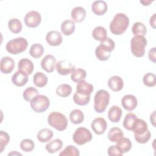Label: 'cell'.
I'll return each instance as SVG.
<instances>
[{
	"label": "cell",
	"mask_w": 156,
	"mask_h": 156,
	"mask_svg": "<svg viewBox=\"0 0 156 156\" xmlns=\"http://www.w3.org/2000/svg\"><path fill=\"white\" fill-rule=\"evenodd\" d=\"M107 30L102 26H97L94 28L92 32V36L95 40L102 41L105 39L107 37Z\"/></svg>",
	"instance_id": "32"
},
{
	"label": "cell",
	"mask_w": 156,
	"mask_h": 156,
	"mask_svg": "<svg viewBox=\"0 0 156 156\" xmlns=\"http://www.w3.org/2000/svg\"><path fill=\"white\" fill-rule=\"evenodd\" d=\"M110 96L108 92L105 90H98L94 98V109L99 113L104 112L108 106Z\"/></svg>",
	"instance_id": "4"
},
{
	"label": "cell",
	"mask_w": 156,
	"mask_h": 156,
	"mask_svg": "<svg viewBox=\"0 0 156 156\" xmlns=\"http://www.w3.org/2000/svg\"><path fill=\"white\" fill-rule=\"evenodd\" d=\"M73 101L79 105H86L90 101V95L85 96L76 92L73 96Z\"/></svg>",
	"instance_id": "39"
},
{
	"label": "cell",
	"mask_w": 156,
	"mask_h": 156,
	"mask_svg": "<svg viewBox=\"0 0 156 156\" xmlns=\"http://www.w3.org/2000/svg\"><path fill=\"white\" fill-rule=\"evenodd\" d=\"M20 147L26 152H31L35 148V143L30 139H23L20 143Z\"/></svg>",
	"instance_id": "41"
},
{
	"label": "cell",
	"mask_w": 156,
	"mask_h": 156,
	"mask_svg": "<svg viewBox=\"0 0 156 156\" xmlns=\"http://www.w3.org/2000/svg\"><path fill=\"white\" fill-rule=\"evenodd\" d=\"M155 15L156 14L154 13L153 15L150 18V20H149L150 26L154 29L155 28Z\"/></svg>",
	"instance_id": "48"
},
{
	"label": "cell",
	"mask_w": 156,
	"mask_h": 156,
	"mask_svg": "<svg viewBox=\"0 0 156 156\" xmlns=\"http://www.w3.org/2000/svg\"><path fill=\"white\" fill-rule=\"evenodd\" d=\"M30 105L35 112L43 113L49 107L50 101L47 96L38 94L30 101Z\"/></svg>",
	"instance_id": "6"
},
{
	"label": "cell",
	"mask_w": 156,
	"mask_h": 156,
	"mask_svg": "<svg viewBox=\"0 0 156 156\" xmlns=\"http://www.w3.org/2000/svg\"><path fill=\"white\" fill-rule=\"evenodd\" d=\"M151 136V132L147 130L145 133L141 135H134L135 140L140 144H145L148 142Z\"/></svg>",
	"instance_id": "43"
},
{
	"label": "cell",
	"mask_w": 156,
	"mask_h": 156,
	"mask_svg": "<svg viewBox=\"0 0 156 156\" xmlns=\"http://www.w3.org/2000/svg\"><path fill=\"white\" fill-rule=\"evenodd\" d=\"M116 145L123 153L129 152L132 146V144L130 139L124 136L116 142Z\"/></svg>",
	"instance_id": "31"
},
{
	"label": "cell",
	"mask_w": 156,
	"mask_h": 156,
	"mask_svg": "<svg viewBox=\"0 0 156 156\" xmlns=\"http://www.w3.org/2000/svg\"><path fill=\"white\" fill-rule=\"evenodd\" d=\"M15 68V62L13 59L9 56H4L1 58L0 70L2 73L9 74Z\"/></svg>",
	"instance_id": "11"
},
{
	"label": "cell",
	"mask_w": 156,
	"mask_h": 156,
	"mask_svg": "<svg viewBox=\"0 0 156 156\" xmlns=\"http://www.w3.org/2000/svg\"><path fill=\"white\" fill-rule=\"evenodd\" d=\"M94 88L93 85L83 80L77 83L76 92L82 95L89 96L91 94Z\"/></svg>",
	"instance_id": "17"
},
{
	"label": "cell",
	"mask_w": 156,
	"mask_h": 156,
	"mask_svg": "<svg viewBox=\"0 0 156 156\" xmlns=\"http://www.w3.org/2000/svg\"><path fill=\"white\" fill-rule=\"evenodd\" d=\"M48 124L58 131H63L67 128L68 119L66 116L58 112H52L48 116Z\"/></svg>",
	"instance_id": "2"
},
{
	"label": "cell",
	"mask_w": 156,
	"mask_h": 156,
	"mask_svg": "<svg viewBox=\"0 0 156 156\" xmlns=\"http://www.w3.org/2000/svg\"><path fill=\"white\" fill-rule=\"evenodd\" d=\"M156 48L154 47L149 49L148 52V57L149 59L154 63H155L156 58H155V52H156Z\"/></svg>",
	"instance_id": "47"
},
{
	"label": "cell",
	"mask_w": 156,
	"mask_h": 156,
	"mask_svg": "<svg viewBox=\"0 0 156 156\" xmlns=\"http://www.w3.org/2000/svg\"><path fill=\"white\" fill-rule=\"evenodd\" d=\"M143 83L148 87H153L155 85V76L152 73L145 74L143 78Z\"/></svg>",
	"instance_id": "42"
},
{
	"label": "cell",
	"mask_w": 156,
	"mask_h": 156,
	"mask_svg": "<svg viewBox=\"0 0 156 156\" xmlns=\"http://www.w3.org/2000/svg\"><path fill=\"white\" fill-rule=\"evenodd\" d=\"M121 105L122 107L127 111L133 110L138 105L136 98L132 94H126L121 99Z\"/></svg>",
	"instance_id": "14"
},
{
	"label": "cell",
	"mask_w": 156,
	"mask_h": 156,
	"mask_svg": "<svg viewBox=\"0 0 156 156\" xmlns=\"http://www.w3.org/2000/svg\"><path fill=\"white\" fill-rule=\"evenodd\" d=\"M53 136V132L48 128L41 129L37 135V140L41 143H46L51 140Z\"/></svg>",
	"instance_id": "26"
},
{
	"label": "cell",
	"mask_w": 156,
	"mask_h": 156,
	"mask_svg": "<svg viewBox=\"0 0 156 156\" xmlns=\"http://www.w3.org/2000/svg\"><path fill=\"white\" fill-rule=\"evenodd\" d=\"M62 147L63 141L59 138H56L50 141L45 146L46 151L50 154H53L60 151L62 148Z\"/></svg>",
	"instance_id": "27"
},
{
	"label": "cell",
	"mask_w": 156,
	"mask_h": 156,
	"mask_svg": "<svg viewBox=\"0 0 156 156\" xmlns=\"http://www.w3.org/2000/svg\"><path fill=\"white\" fill-rule=\"evenodd\" d=\"M55 69L57 73L62 76L71 74L75 70V65L66 60H60L56 63Z\"/></svg>",
	"instance_id": "9"
},
{
	"label": "cell",
	"mask_w": 156,
	"mask_h": 156,
	"mask_svg": "<svg viewBox=\"0 0 156 156\" xmlns=\"http://www.w3.org/2000/svg\"><path fill=\"white\" fill-rule=\"evenodd\" d=\"M71 16L74 23H81L86 17V10L82 7H75L71 12Z\"/></svg>",
	"instance_id": "20"
},
{
	"label": "cell",
	"mask_w": 156,
	"mask_h": 156,
	"mask_svg": "<svg viewBox=\"0 0 156 156\" xmlns=\"http://www.w3.org/2000/svg\"><path fill=\"white\" fill-rule=\"evenodd\" d=\"M129 25V17L125 13H118L115 15L110 23V30L115 35H120L127 30Z\"/></svg>",
	"instance_id": "1"
},
{
	"label": "cell",
	"mask_w": 156,
	"mask_h": 156,
	"mask_svg": "<svg viewBox=\"0 0 156 156\" xmlns=\"http://www.w3.org/2000/svg\"><path fill=\"white\" fill-rule=\"evenodd\" d=\"M28 46L27 40L23 37H17L9 40L6 45V51L13 55L20 54L26 50Z\"/></svg>",
	"instance_id": "5"
},
{
	"label": "cell",
	"mask_w": 156,
	"mask_h": 156,
	"mask_svg": "<svg viewBox=\"0 0 156 156\" xmlns=\"http://www.w3.org/2000/svg\"><path fill=\"white\" fill-rule=\"evenodd\" d=\"M107 124L105 119L101 117H98L93 120L91 127L93 132L97 135L103 134L107 129Z\"/></svg>",
	"instance_id": "10"
},
{
	"label": "cell",
	"mask_w": 156,
	"mask_h": 156,
	"mask_svg": "<svg viewBox=\"0 0 156 156\" xmlns=\"http://www.w3.org/2000/svg\"><path fill=\"white\" fill-rule=\"evenodd\" d=\"M55 57L51 54L46 55L41 61V68L47 73H52L55 69Z\"/></svg>",
	"instance_id": "12"
},
{
	"label": "cell",
	"mask_w": 156,
	"mask_h": 156,
	"mask_svg": "<svg viewBox=\"0 0 156 156\" xmlns=\"http://www.w3.org/2000/svg\"><path fill=\"white\" fill-rule=\"evenodd\" d=\"M147 44V41L144 36H134L130 40V50L132 54L138 58L143 57Z\"/></svg>",
	"instance_id": "3"
},
{
	"label": "cell",
	"mask_w": 156,
	"mask_h": 156,
	"mask_svg": "<svg viewBox=\"0 0 156 156\" xmlns=\"http://www.w3.org/2000/svg\"><path fill=\"white\" fill-rule=\"evenodd\" d=\"M44 48L40 43L33 44L29 49V54L30 56L34 58H38L41 57L44 54Z\"/></svg>",
	"instance_id": "30"
},
{
	"label": "cell",
	"mask_w": 156,
	"mask_h": 156,
	"mask_svg": "<svg viewBox=\"0 0 156 156\" xmlns=\"http://www.w3.org/2000/svg\"><path fill=\"white\" fill-rule=\"evenodd\" d=\"M112 51L107 46L100 44L96 48L95 55L98 60L101 61H106L110 58Z\"/></svg>",
	"instance_id": "16"
},
{
	"label": "cell",
	"mask_w": 156,
	"mask_h": 156,
	"mask_svg": "<svg viewBox=\"0 0 156 156\" xmlns=\"http://www.w3.org/2000/svg\"><path fill=\"white\" fill-rule=\"evenodd\" d=\"M18 71L27 74H31L34 69L33 62L27 58H23L20 60L18 63Z\"/></svg>",
	"instance_id": "15"
},
{
	"label": "cell",
	"mask_w": 156,
	"mask_h": 156,
	"mask_svg": "<svg viewBox=\"0 0 156 156\" xmlns=\"http://www.w3.org/2000/svg\"><path fill=\"white\" fill-rule=\"evenodd\" d=\"M124 136V133L122 130L117 127L111 128L108 133L107 137L108 140L113 143H116L121 138Z\"/></svg>",
	"instance_id": "25"
},
{
	"label": "cell",
	"mask_w": 156,
	"mask_h": 156,
	"mask_svg": "<svg viewBox=\"0 0 156 156\" xmlns=\"http://www.w3.org/2000/svg\"><path fill=\"white\" fill-rule=\"evenodd\" d=\"M93 136L90 131L83 127H78L73 135L74 142L78 145H83L90 142L92 140Z\"/></svg>",
	"instance_id": "7"
},
{
	"label": "cell",
	"mask_w": 156,
	"mask_h": 156,
	"mask_svg": "<svg viewBox=\"0 0 156 156\" xmlns=\"http://www.w3.org/2000/svg\"><path fill=\"white\" fill-rule=\"evenodd\" d=\"M10 141V136L9 135L3 130L0 131V146H1V151L0 152H2L4 148L7 146V144L9 143Z\"/></svg>",
	"instance_id": "44"
},
{
	"label": "cell",
	"mask_w": 156,
	"mask_h": 156,
	"mask_svg": "<svg viewBox=\"0 0 156 156\" xmlns=\"http://www.w3.org/2000/svg\"><path fill=\"white\" fill-rule=\"evenodd\" d=\"M140 3H141L144 6L149 5L150 4H151L152 2V1H140Z\"/></svg>",
	"instance_id": "50"
},
{
	"label": "cell",
	"mask_w": 156,
	"mask_h": 156,
	"mask_svg": "<svg viewBox=\"0 0 156 156\" xmlns=\"http://www.w3.org/2000/svg\"><path fill=\"white\" fill-rule=\"evenodd\" d=\"M69 120L74 124H81L84 120V114L79 109H74L69 113Z\"/></svg>",
	"instance_id": "29"
},
{
	"label": "cell",
	"mask_w": 156,
	"mask_h": 156,
	"mask_svg": "<svg viewBox=\"0 0 156 156\" xmlns=\"http://www.w3.org/2000/svg\"><path fill=\"white\" fill-rule=\"evenodd\" d=\"M108 9V5L104 1H95L91 5V10L96 15L101 16L104 15Z\"/></svg>",
	"instance_id": "18"
},
{
	"label": "cell",
	"mask_w": 156,
	"mask_h": 156,
	"mask_svg": "<svg viewBox=\"0 0 156 156\" xmlns=\"http://www.w3.org/2000/svg\"><path fill=\"white\" fill-rule=\"evenodd\" d=\"M155 111H154L153 113L150 116V121H151V124L154 127L155 126Z\"/></svg>",
	"instance_id": "49"
},
{
	"label": "cell",
	"mask_w": 156,
	"mask_h": 156,
	"mask_svg": "<svg viewBox=\"0 0 156 156\" xmlns=\"http://www.w3.org/2000/svg\"><path fill=\"white\" fill-rule=\"evenodd\" d=\"M100 44L107 46V48L110 49L112 51H113L115 49V41L112 39H111L110 38H108V37H107L104 40L101 41L100 42Z\"/></svg>",
	"instance_id": "46"
},
{
	"label": "cell",
	"mask_w": 156,
	"mask_h": 156,
	"mask_svg": "<svg viewBox=\"0 0 156 156\" xmlns=\"http://www.w3.org/2000/svg\"><path fill=\"white\" fill-rule=\"evenodd\" d=\"M37 95H38V90L33 87H27L24 90L23 93V99L27 102H30V101Z\"/></svg>",
	"instance_id": "38"
},
{
	"label": "cell",
	"mask_w": 156,
	"mask_h": 156,
	"mask_svg": "<svg viewBox=\"0 0 156 156\" xmlns=\"http://www.w3.org/2000/svg\"><path fill=\"white\" fill-rule=\"evenodd\" d=\"M28 81V75L20 71H16L12 77V83L17 87H23L25 85Z\"/></svg>",
	"instance_id": "21"
},
{
	"label": "cell",
	"mask_w": 156,
	"mask_h": 156,
	"mask_svg": "<svg viewBox=\"0 0 156 156\" xmlns=\"http://www.w3.org/2000/svg\"><path fill=\"white\" fill-rule=\"evenodd\" d=\"M72 92V87L70 85L63 83L58 85L56 89V94L62 98L69 96Z\"/></svg>",
	"instance_id": "35"
},
{
	"label": "cell",
	"mask_w": 156,
	"mask_h": 156,
	"mask_svg": "<svg viewBox=\"0 0 156 156\" xmlns=\"http://www.w3.org/2000/svg\"><path fill=\"white\" fill-rule=\"evenodd\" d=\"M132 31L133 34L136 35L144 36L147 32V29L146 26L141 22H136L133 24L132 27Z\"/></svg>",
	"instance_id": "37"
},
{
	"label": "cell",
	"mask_w": 156,
	"mask_h": 156,
	"mask_svg": "<svg viewBox=\"0 0 156 156\" xmlns=\"http://www.w3.org/2000/svg\"><path fill=\"white\" fill-rule=\"evenodd\" d=\"M60 156H67V155H71V156H79L80 152L78 148L76 146L73 145H68L67 146L63 151H62L59 154Z\"/></svg>",
	"instance_id": "40"
},
{
	"label": "cell",
	"mask_w": 156,
	"mask_h": 156,
	"mask_svg": "<svg viewBox=\"0 0 156 156\" xmlns=\"http://www.w3.org/2000/svg\"><path fill=\"white\" fill-rule=\"evenodd\" d=\"M14 154H15V155H16V154H18V155H22V154H20V153H18V152H16H16H15V153H14V152H13H13H12L11 153H9V154H8V155H14Z\"/></svg>",
	"instance_id": "51"
},
{
	"label": "cell",
	"mask_w": 156,
	"mask_h": 156,
	"mask_svg": "<svg viewBox=\"0 0 156 156\" xmlns=\"http://www.w3.org/2000/svg\"><path fill=\"white\" fill-rule=\"evenodd\" d=\"M107 83L110 89L113 91H119L124 87L122 79L118 76H113L109 78Z\"/></svg>",
	"instance_id": "19"
},
{
	"label": "cell",
	"mask_w": 156,
	"mask_h": 156,
	"mask_svg": "<svg viewBox=\"0 0 156 156\" xmlns=\"http://www.w3.org/2000/svg\"><path fill=\"white\" fill-rule=\"evenodd\" d=\"M8 27L13 34H18L22 30L21 21L18 18H11L8 21Z\"/></svg>",
	"instance_id": "33"
},
{
	"label": "cell",
	"mask_w": 156,
	"mask_h": 156,
	"mask_svg": "<svg viewBox=\"0 0 156 156\" xmlns=\"http://www.w3.org/2000/svg\"><path fill=\"white\" fill-rule=\"evenodd\" d=\"M108 155L110 156H121L123 152L116 146V145H112L108 147L107 150Z\"/></svg>",
	"instance_id": "45"
},
{
	"label": "cell",
	"mask_w": 156,
	"mask_h": 156,
	"mask_svg": "<svg viewBox=\"0 0 156 156\" xmlns=\"http://www.w3.org/2000/svg\"><path fill=\"white\" fill-rule=\"evenodd\" d=\"M87 76V72L85 69L82 68L75 69V70L71 74V79L74 82H79L83 80Z\"/></svg>",
	"instance_id": "36"
},
{
	"label": "cell",
	"mask_w": 156,
	"mask_h": 156,
	"mask_svg": "<svg viewBox=\"0 0 156 156\" xmlns=\"http://www.w3.org/2000/svg\"><path fill=\"white\" fill-rule=\"evenodd\" d=\"M137 118V116L133 113H128L125 116L123 121V127L127 130L132 131L133 124Z\"/></svg>",
	"instance_id": "34"
},
{
	"label": "cell",
	"mask_w": 156,
	"mask_h": 156,
	"mask_svg": "<svg viewBox=\"0 0 156 156\" xmlns=\"http://www.w3.org/2000/svg\"><path fill=\"white\" fill-rule=\"evenodd\" d=\"M48 77L42 72H37L33 77V82L34 85L37 87H43L48 83Z\"/></svg>",
	"instance_id": "28"
},
{
	"label": "cell",
	"mask_w": 156,
	"mask_h": 156,
	"mask_svg": "<svg viewBox=\"0 0 156 156\" xmlns=\"http://www.w3.org/2000/svg\"><path fill=\"white\" fill-rule=\"evenodd\" d=\"M60 29L63 35H71L75 30V23L73 20H66L62 23Z\"/></svg>",
	"instance_id": "24"
},
{
	"label": "cell",
	"mask_w": 156,
	"mask_h": 156,
	"mask_svg": "<svg viewBox=\"0 0 156 156\" xmlns=\"http://www.w3.org/2000/svg\"><path fill=\"white\" fill-rule=\"evenodd\" d=\"M46 40L49 45L57 46L62 43L63 38L60 32L57 30H51L47 33L46 35Z\"/></svg>",
	"instance_id": "13"
},
{
	"label": "cell",
	"mask_w": 156,
	"mask_h": 156,
	"mask_svg": "<svg viewBox=\"0 0 156 156\" xmlns=\"http://www.w3.org/2000/svg\"><path fill=\"white\" fill-rule=\"evenodd\" d=\"M24 21L28 27H37L40 25L41 21V14L35 10L29 11L25 15Z\"/></svg>",
	"instance_id": "8"
},
{
	"label": "cell",
	"mask_w": 156,
	"mask_h": 156,
	"mask_svg": "<svg viewBox=\"0 0 156 156\" xmlns=\"http://www.w3.org/2000/svg\"><path fill=\"white\" fill-rule=\"evenodd\" d=\"M122 111L121 108L117 105H113L108 112V118L112 122H118L120 121Z\"/></svg>",
	"instance_id": "23"
},
{
	"label": "cell",
	"mask_w": 156,
	"mask_h": 156,
	"mask_svg": "<svg viewBox=\"0 0 156 156\" xmlns=\"http://www.w3.org/2000/svg\"><path fill=\"white\" fill-rule=\"evenodd\" d=\"M148 130L147 124L146 122L140 118H136L132 128V132L134 135H141L145 133Z\"/></svg>",
	"instance_id": "22"
}]
</instances>
